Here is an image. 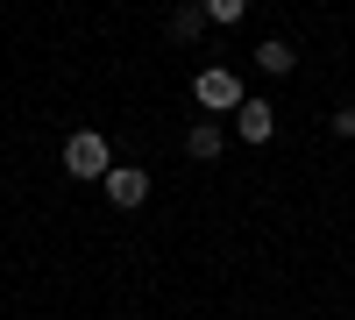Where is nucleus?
Here are the masks:
<instances>
[{
    "instance_id": "1",
    "label": "nucleus",
    "mask_w": 355,
    "mask_h": 320,
    "mask_svg": "<svg viewBox=\"0 0 355 320\" xmlns=\"http://www.w3.org/2000/svg\"><path fill=\"white\" fill-rule=\"evenodd\" d=\"M64 171H71V178H107V135H93V128H78L71 142H64Z\"/></svg>"
},
{
    "instance_id": "2",
    "label": "nucleus",
    "mask_w": 355,
    "mask_h": 320,
    "mask_svg": "<svg viewBox=\"0 0 355 320\" xmlns=\"http://www.w3.org/2000/svg\"><path fill=\"white\" fill-rule=\"evenodd\" d=\"M192 93H199V107H214V114L227 107V114H234V107H242V78H234L227 65H206V71L192 78Z\"/></svg>"
},
{
    "instance_id": "3",
    "label": "nucleus",
    "mask_w": 355,
    "mask_h": 320,
    "mask_svg": "<svg viewBox=\"0 0 355 320\" xmlns=\"http://www.w3.org/2000/svg\"><path fill=\"white\" fill-rule=\"evenodd\" d=\"M100 185H107V199H114V207H128V214H135L142 199H150V171H142V164H114Z\"/></svg>"
},
{
    "instance_id": "4",
    "label": "nucleus",
    "mask_w": 355,
    "mask_h": 320,
    "mask_svg": "<svg viewBox=\"0 0 355 320\" xmlns=\"http://www.w3.org/2000/svg\"><path fill=\"white\" fill-rule=\"evenodd\" d=\"M270 128H277L270 100H242V107H234V135H242V142H270Z\"/></svg>"
},
{
    "instance_id": "5",
    "label": "nucleus",
    "mask_w": 355,
    "mask_h": 320,
    "mask_svg": "<svg viewBox=\"0 0 355 320\" xmlns=\"http://www.w3.org/2000/svg\"><path fill=\"white\" fill-rule=\"evenodd\" d=\"M185 150H192V157H199V164H214V157H220V150H227V128H214V121H199V128H192V135H185Z\"/></svg>"
},
{
    "instance_id": "6",
    "label": "nucleus",
    "mask_w": 355,
    "mask_h": 320,
    "mask_svg": "<svg viewBox=\"0 0 355 320\" xmlns=\"http://www.w3.org/2000/svg\"><path fill=\"white\" fill-rule=\"evenodd\" d=\"M256 65H263V71H291V65H299V50H291L284 36H270V43H256Z\"/></svg>"
},
{
    "instance_id": "7",
    "label": "nucleus",
    "mask_w": 355,
    "mask_h": 320,
    "mask_svg": "<svg viewBox=\"0 0 355 320\" xmlns=\"http://www.w3.org/2000/svg\"><path fill=\"white\" fill-rule=\"evenodd\" d=\"M171 36H178V43H199V36H206V8H192V0H185V8L171 15Z\"/></svg>"
},
{
    "instance_id": "8",
    "label": "nucleus",
    "mask_w": 355,
    "mask_h": 320,
    "mask_svg": "<svg viewBox=\"0 0 355 320\" xmlns=\"http://www.w3.org/2000/svg\"><path fill=\"white\" fill-rule=\"evenodd\" d=\"M249 0H206V22H242Z\"/></svg>"
}]
</instances>
